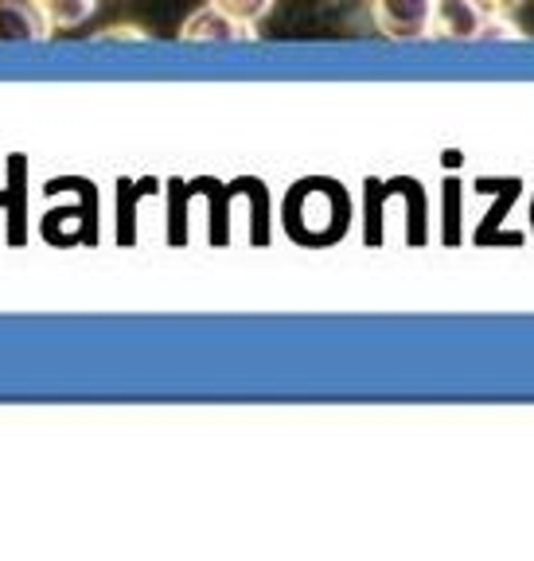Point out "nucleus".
I'll return each instance as SVG.
<instances>
[{
  "label": "nucleus",
  "instance_id": "3",
  "mask_svg": "<svg viewBox=\"0 0 534 561\" xmlns=\"http://www.w3.org/2000/svg\"><path fill=\"white\" fill-rule=\"evenodd\" d=\"M55 24L39 0H0V44L9 39H47Z\"/></svg>",
  "mask_w": 534,
  "mask_h": 561
},
{
  "label": "nucleus",
  "instance_id": "4",
  "mask_svg": "<svg viewBox=\"0 0 534 561\" xmlns=\"http://www.w3.org/2000/svg\"><path fill=\"white\" fill-rule=\"evenodd\" d=\"M488 12L476 0H438L433 9V35L445 39H480Z\"/></svg>",
  "mask_w": 534,
  "mask_h": 561
},
{
  "label": "nucleus",
  "instance_id": "2",
  "mask_svg": "<svg viewBox=\"0 0 534 561\" xmlns=\"http://www.w3.org/2000/svg\"><path fill=\"white\" fill-rule=\"evenodd\" d=\"M258 24L250 20H238L230 12H223L219 4H207V9L192 12L180 27V39H200V44H235V39H258Z\"/></svg>",
  "mask_w": 534,
  "mask_h": 561
},
{
  "label": "nucleus",
  "instance_id": "6",
  "mask_svg": "<svg viewBox=\"0 0 534 561\" xmlns=\"http://www.w3.org/2000/svg\"><path fill=\"white\" fill-rule=\"evenodd\" d=\"M211 4H219L223 12H230V16H238V20H250V24L270 16V9H273V0H211Z\"/></svg>",
  "mask_w": 534,
  "mask_h": 561
},
{
  "label": "nucleus",
  "instance_id": "7",
  "mask_svg": "<svg viewBox=\"0 0 534 561\" xmlns=\"http://www.w3.org/2000/svg\"><path fill=\"white\" fill-rule=\"evenodd\" d=\"M519 35H523V32H519L508 16H488V20H484L480 39H519Z\"/></svg>",
  "mask_w": 534,
  "mask_h": 561
},
{
  "label": "nucleus",
  "instance_id": "1",
  "mask_svg": "<svg viewBox=\"0 0 534 561\" xmlns=\"http://www.w3.org/2000/svg\"><path fill=\"white\" fill-rule=\"evenodd\" d=\"M438 0H371L375 27L390 39H425L433 35Z\"/></svg>",
  "mask_w": 534,
  "mask_h": 561
},
{
  "label": "nucleus",
  "instance_id": "5",
  "mask_svg": "<svg viewBox=\"0 0 534 561\" xmlns=\"http://www.w3.org/2000/svg\"><path fill=\"white\" fill-rule=\"evenodd\" d=\"M55 27H79L94 12L98 0H39Z\"/></svg>",
  "mask_w": 534,
  "mask_h": 561
},
{
  "label": "nucleus",
  "instance_id": "8",
  "mask_svg": "<svg viewBox=\"0 0 534 561\" xmlns=\"http://www.w3.org/2000/svg\"><path fill=\"white\" fill-rule=\"evenodd\" d=\"M476 4H480L488 16H508V12L515 9V4H523V0H476Z\"/></svg>",
  "mask_w": 534,
  "mask_h": 561
}]
</instances>
